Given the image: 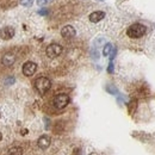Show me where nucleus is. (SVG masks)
<instances>
[{
  "mask_svg": "<svg viewBox=\"0 0 155 155\" xmlns=\"http://www.w3.org/2000/svg\"><path fill=\"white\" fill-rule=\"evenodd\" d=\"M50 137L47 135H43L41 136L37 141V146H38L41 149H47L49 146H50Z\"/></svg>",
  "mask_w": 155,
  "mask_h": 155,
  "instance_id": "9",
  "label": "nucleus"
},
{
  "mask_svg": "<svg viewBox=\"0 0 155 155\" xmlns=\"http://www.w3.org/2000/svg\"><path fill=\"white\" fill-rule=\"evenodd\" d=\"M39 13H41L42 16H44V15H47V13H48V11H47V10H42V11H39Z\"/></svg>",
  "mask_w": 155,
  "mask_h": 155,
  "instance_id": "16",
  "label": "nucleus"
},
{
  "mask_svg": "<svg viewBox=\"0 0 155 155\" xmlns=\"http://www.w3.org/2000/svg\"><path fill=\"white\" fill-rule=\"evenodd\" d=\"M32 2H34V0H20V5L26 6V7L31 6V5H32Z\"/></svg>",
  "mask_w": 155,
  "mask_h": 155,
  "instance_id": "13",
  "label": "nucleus"
},
{
  "mask_svg": "<svg viewBox=\"0 0 155 155\" xmlns=\"http://www.w3.org/2000/svg\"><path fill=\"white\" fill-rule=\"evenodd\" d=\"M7 155H23V148L20 147H13L8 150Z\"/></svg>",
  "mask_w": 155,
  "mask_h": 155,
  "instance_id": "12",
  "label": "nucleus"
},
{
  "mask_svg": "<svg viewBox=\"0 0 155 155\" xmlns=\"http://www.w3.org/2000/svg\"><path fill=\"white\" fill-rule=\"evenodd\" d=\"M103 54H104V56H112L114 58V55H115V49H114V47H112V44H110V43H107L105 47H104V50H103Z\"/></svg>",
  "mask_w": 155,
  "mask_h": 155,
  "instance_id": "11",
  "label": "nucleus"
},
{
  "mask_svg": "<svg viewBox=\"0 0 155 155\" xmlns=\"http://www.w3.org/2000/svg\"><path fill=\"white\" fill-rule=\"evenodd\" d=\"M61 35L63 38H72L75 36V29L72 25H66L61 30Z\"/></svg>",
  "mask_w": 155,
  "mask_h": 155,
  "instance_id": "7",
  "label": "nucleus"
},
{
  "mask_svg": "<svg viewBox=\"0 0 155 155\" xmlns=\"http://www.w3.org/2000/svg\"><path fill=\"white\" fill-rule=\"evenodd\" d=\"M48 1H49V0H48Z\"/></svg>",
  "mask_w": 155,
  "mask_h": 155,
  "instance_id": "18",
  "label": "nucleus"
},
{
  "mask_svg": "<svg viewBox=\"0 0 155 155\" xmlns=\"http://www.w3.org/2000/svg\"><path fill=\"white\" fill-rule=\"evenodd\" d=\"M1 138H2V135H1V133H0V141H1Z\"/></svg>",
  "mask_w": 155,
  "mask_h": 155,
  "instance_id": "17",
  "label": "nucleus"
},
{
  "mask_svg": "<svg viewBox=\"0 0 155 155\" xmlns=\"http://www.w3.org/2000/svg\"><path fill=\"white\" fill-rule=\"evenodd\" d=\"M53 103H54V106L58 110L64 109L69 104V97L67 94H64V93H61V94H58L56 97L54 98Z\"/></svg>",
  "mask_w": 155,
  "mask_h": 155,
  "instance_id": "4",
  "label": "nucleus"
},
{
  "mask_svg": "<svg viewBox=\"0 0 155 155\" xmlns=\"http://www.w3.org/2000/svg\"><path fill=\"white\" fill-rule=\"evenodd\" d=\"M104 17H105V13L103 11H94V12H92L90 15V20L92 23H98V21H100V20L103 19Z\"/></svg>",
  "mask_w": 155,
  "mask_h": 155,
  "instance_id": "10",
  "label": "nucleus"
},
{
  "mask_svg": "<svg viewBox=\"0 0 155 155\" xmlns=\"http://www.w3.org/2000/svg\"><path fill=\"white\" fill-rule=\"evenodd\" d=\"M36 69H37V64L35 62H31V61H28L23 64V74L25 77H31L36 73Z\"/></svg>",
  "mask_w": 155,
  "mask_h": 155,
  "instance_id": "5",
  "label": "nucleus"
},
{
  "mask_svg": "<svg viewBox=\"0 0 155 155\" xmlns=\"http://www.w3.org/2000/svg\"><path fill=\"white\" fill-rule=\"evenodd\" d=\"M147 32V28L146 25L143 24H140V23H135L133 25H130L127 30V34L130 38H140L142 37L144 34Z\"/></svg>",
  "mask_w": 155,
  "mask_h": 155,
  "instance_id": "1",
  "label": "nucleus"
},
{
  "mask_svg": "<svg viewBox=\"0 0 155 155\" xmlns=\"http://www.w3.org/2000/svg\"><path fill=\"white\" fill-rule=\"evenodd\" d=\"M15 61H16V56H15V54H12V53H6L2 58H1V63L4 64V66H12L13 63H15Z\"/></svg>",
  "mask_w": 155,
  "mask_h": 155,
  "instance_id": "8",
  "label": "nucleus"
},
{
  "mask_svg": "<svg viewBox=\"0 0 155 155\" xmlns=\"http://www.w3.org/2000/svg\"><path fill=\"white\" fill-rule=\"evenodd\" d=\"M112 71H114V64H112V62H111V63H110V67H109V72L112 73Z\"/></svg>",
  "mask_w": 155,
  "mask_h": 155,
  "instance_id": "15",
  "label": "nucleus"
},
{
  "mask_svg": "<svg viewBox=\"0 0 155 155\" xmlns=\"http://www.w3.org/2000/svg\"><path fill=\"white\" fill-rule=\"evenodd\" d=\"M51 87V81L45 77H41L36 79L35 81V88L39 94H44L45 92H48Z\"/></svg>",
  "mask_w": 155,
  "mask_h": 155,
  "instance_id": "2",
  "label": "nucleus"
},
{
  "mask_svg": "<svg viewBox=\"0 0 155 155\" xmlns=\"http://www.w3.org/2000/svg\"><path fill=\"white\" fill-rule=\"evenodd\" d=\"M47 2H48V0H37V5L42 6V7H43V6H44Z\"/></svg>",
  "mask_w": 155,
  "mask_h": 155,
  "instance_id": "14",
  "label": "nucleus"
},
{
  "mask_svg": "<svg viewBox=\"0 0 155 155\" xmlns=\"http://www.w3.org/2000/svg\"><path fill=\"white\" fill-rule=\"evenodd\" d=\"M0 36H1V38L5 39V41L11 39L13 36H15V29H13L12 26H5V28L1 29V31H0Z\"/></svg>",
  "mask_w": 155,
  "mask_h": 155,
  "instance_id": "6",
  "label": "nucleus"
},
{
  "mask_svg": "<svg viewBox=\"0 0 155 155\" xmlns=\"http://www.w3.org/2000/svg\"><path fill=\"white\" fill-rule=\"evenodd\" d=\"M45 53H47V56L50 58H58V55H61L62 53V47L58 44V43H51L45 49Z\"/></svg>",
  "mask_w": 155,
  "mask_h": 155,
  "instance_id": "3",
  "label": "nucleus"
}]
</instances>
